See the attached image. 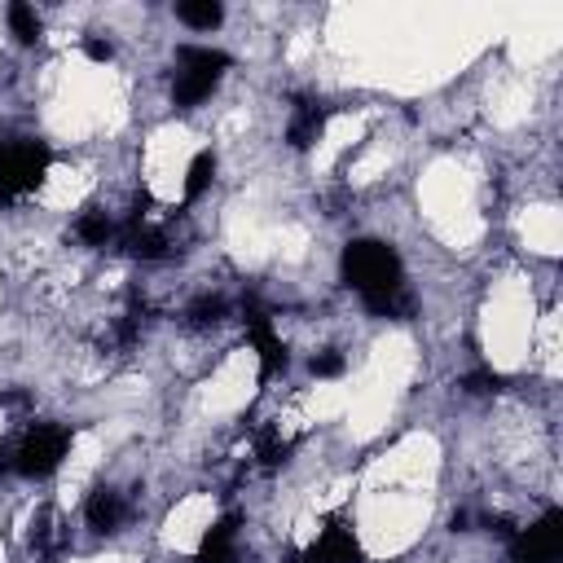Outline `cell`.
I'll use <instances>...</instances> for the list:
<instances>
[{
  "mask_svg": "<svg viewBox=\"0 0 563 563\" xmlns=\"http://www.w3.org/2000/svg\"><path fill=\"white\" fill-rule=\"evenodd\" d=\"M344 277L348 287L366 300L370 313H383V318H405L410 313V291H405V273H401V260L388 242H353L344 251Z\"/></svg>",
  "mask_w": 563,
  "mask_h": 563,
  "instance_id": "obj_1",
  "label": "cell"
},
{
  "mask_svg": "<svg viewBox=\"0 0 563 563\" xmlns=\"http://www.w3.org/2000/svg\"><path fill=\"white\" fill-rule=\"evenodd\" d=\"M229 58L220 49H198V45H181L176 49V76H172V102L176 106H198L225 76Z\"/></svg>",
  "mask_w": 563,
  "mask_h": 563,
  "instance_id": "obj_2",
  "label": "cell"
},
{
  "mask_svg": "<svg viewBox=\"0 0 563 563\" xmlns=\"http://www.w3.org/2000/svg\"><path fill=\"white\" fill-rule=\"evenodd\" d=\"M49 172V150L36 141H0V203L27 198Z\"/></svg>",
  "mask_w": 563,
  "mask_h": 563,
  "instance_id": "obj_3",
  "label": "cell"
},
{
  "mask_svg": "<svg viewBox=\"0 0 563 563\" xmlns=\"http://www.w3.org/2000/svg\"><path fill=\"white\" fill-rule=\"evenodd\" d=\"M71 449V432L62 423H36L10 453V467L19 475H54Z\"/></svg>",
  "mask_w": 563,
  "mask_h": 563,
  "instance_id": "obj_4",
  "label": "cell"
},
{
  "mask_svg": "<svg viewBox=\"0 0 563 563\" xmlns=\"http://www.w3.org/2000/svg\"><path fill=\"white\" fill-rule=\"evenodd\" d=\"M559 550H563V515L559 510H545L528 532L515 537L510 563H554Z\"/></svg>",
  "mask_w": 563,
  "mask_h": 563,
  "instance_id": "obj_5",
  "label": "cell"
},
{
  "mask_svg": "<svg viewBox=\"0 0 563 563\" xmlns=\"http://www.w3.org/2000/svg\"><path fill=\"white\" fill-rule=\"evenodd\" d=\"M84 519H89V528L93 532H115V528H124V519H128V502H124V493L119 489H93L89 493V506H84Z\"/></svg>",
  "mask_w": 563,
  "mask_h": 563,
  "instance_id": "obj_6",
  "label": "cell"
},
{
  "mask_svg": "<svg viewBox=\"0 0 563 563\" xmlns=\"http://www.w3.org/2000/svg\"><path fill=\"white\" fill-rule=\"evenodd\" d=\"M357 537H353V528H344V524H331L313 545H309V554H305V563H357Z\"/></svg>",
  "mask_w": 563,
  "mask_h": 563,
  "instance_id": "obj_7",
  "label": "cell"
},
{
  "mask_svg": "<svg viewBox=\"0 0 563 563\" xmlns=\"http://www.w3.org/2000/svg\"><path fill=\"white\" fill-rule=\"evenodd\" d=\"M246 335H251V344H255V353H260L264 375H277L282 366H287V344L273 335V326H268L264 313H251V318H246Z\"/></svg>",
  "mask_w": 563,
  "mask_h": 563,
  "instance_id": "obj_8",
  "label": "cell"
},
{
  "mask_svg": "<svg viewBox=\"0 0 563 563\" xmlns=\"http://www.w3.org/2000/svg\"><path fill=\"white\" fill-rule=\"evenodd\" d=\"M322 133H326V111H322V106H313V102H300V106H296V115H291L287 141H291L296 150H309Z\"/></svg>",
  "mask_w": 563,
  "mask_h": 563,
  "instance_id": "obj_9",
  "label": "cell"
},
{
  "mask_svg": "<svg viewBox=\"0 0 563 563\" xmlns=\"http://www.w3.org/2000/svg\"><path fill=\"white\" fill-rule=\"evenodd\" d=\"M198 563H238V528H233V519H220V524L203 537Z\"/></svg>",
  "mask_w": 563,
  "mask_h": 563,
  "instance_id": "obj_10",
  "label": "cell"
},
{
  "mask_svg": "<svg viewBox=\"0 0 563 563\" xmlns=\"http://www.w3.org/2000/svg\"><path fill=\"white\" fill-rule=\"evenodd\" d=\"M124 246H128V255H141V260L168 255V238L159 229H150V225H128L124 229Z\"/></svg>",
  "mask_w": 563,
  "mask_h": 563,
  "instance_id": "obj_11",
  "label": "cell"
},
{
  "mask_svg": "<svg viewBox=\"0 0 563 563\" xmlns=\"http://www.w3.org/2000/svg\"><path fill=\"white\" fill-rule=\"evenodd\" d=\"M176 19H181L185 27H194V32H211V27H220L225 10L211 5V0H181V5H176Z\"/></svg>",
  "mask_w": 563,
  "mask_h": 563,
  "instance_id": "obj_12",
  "label": "cell"
},
{
  "mask_svg": "<svg viewBox=\"0 0 563 563\" xmlns=\"http://www.w3.org/2000/svg\"><path fill=\"white\" fill-rule=\"evenodd\" d=\"M76 238L89 242V246H106V242L115 238V225H111L106 211H84V216L76 220Z\"/></svg>",
  "mask_w": 563,
  "mask_h": 563,
  "instance_id": "obj_13",
  "label": "cell"
},
{
  "mask_svg": "<svg viewBox=\"0 0 563 563\" xmlns=\"http://www.w3.org/2000/svg\"><path fill=\"white\" fill-rule=\"evenodd\" d=\"M10 27H14V36L23 45H36L41 41V19H36L32 5H10Z\"/></svg>",
  "mask_w": 563,
  "mask_h": 563,
  "instance_id": "obj_14",
  "label": "cell"
},
{
  "mask_svg": "<svg viewBox=\"0 0 563 563\" xmlns=\"http://www.w3.org/2000/svg\"><path fill=\"white\" fill-rule=\"evenodd\" d=\"M211 176H216V159H211V154H198V159L189 163V176H185V194H189V198H198V194L211 185Z\"/></svg>",
  "mask_w": 563,
  "mask_h": 563,
  "instance_id": "obj_15",
  "label": "cell"
},
{
  "mask_svg": "<svg viewBox=\"0 0 563 563\" xmlns=\"http://www.w3.org/2000/svg\"><path fill=\"white\" fill-rule=\"evenodd\" d=\"M225 313H229V305H225L220 296H203V300L189 305V322H194V326H216Z\"/></svg>",
  "mask_w": 563,
  "mask_h": 563,
  "instance_id": "obj_16",
  "label": "cell"
},
{
  "mask_svg": "<svg viewBox=\"0 0 563 563\" xmlns=\"http://www.w3.org/2000/svg\"><path fill=\"white\" fill-rule=\"evenodd\" d=\"M58 545H62V528H58L54 515H45V519L36 524V532H32V550H36V554H54Z\"/></svg>",
  "mask_w": 563,
  "mask_h": 563,
  "instance_id": "obj_17",
  "label": "cell"
},
{
  "mask_svg": "<svg viewBox=\"0 0 563 563\" xmlns=\"http://www.w3.org/2000/svg\"><path fill=\"white\" fill-rule=\"evenodd\" d=\"M340 370H344V357H340V353H322V357H313V375L331 379V375H340Z\"/></svg>",
  "mask_w": 563,
  "mask_h": 563,
  "instance_id": "obj_18",
  "label": "cell"
},
{
  "mask_svg": "<svg viewBox=\"0 0 563 563\" xmlns=\"http://www.w3.org/2000/svg\"><path fill=\"white\" fill-rule=\"evenodd\" d=\"M497 388H502L497 375H471V379H467V392H471V397H489V392H497Z\"/></svg>",
  "mask_w": 563,
  "mask_h": 563,
  "instance_id": "obj_19",
  "label": "cell"
},
{
  "mask_svg": "<svg viewBox=\"0 0 563 563\" xmlns=\"http://www.w3.org/2000/svg\"><path fill=\"white\" fill-rule=\"evenodd\" d=\"M84 54H89L93 62H111V54H115V49H111L106 41H89V45H84Z\"/></svg>",
  "mask_w": 563,
  "mask_h": 563,
  "instance_id": "obj_20",
  "label": "cell"
}]
</instances>
